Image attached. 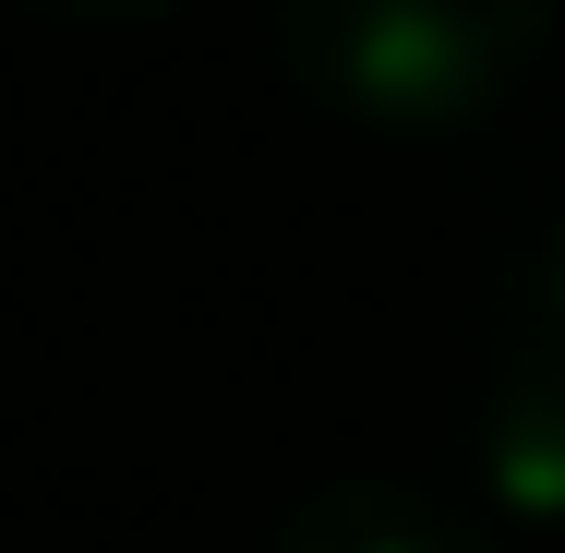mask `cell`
Listing matches in <instances>:
<instances>
[{
	"label": "cell",
	"instance_id": "1",
	"mask_svg": "<svg viewBox=\"0 0 565 553\" xmlns=\"http://www.w3.org/2000/svg\"><path fill=\"white\" fill-rule=\"evenodd\" d=\"M277 61L349 120L446 132L530 85L554 49V0H265Z\"/></svg>",
	"mask_w": 565,
	"mask_h": 553
},
{
	"label": "cell",
	"instance_id": "2",
	"mask_svg": "<svg viewBox=\"0 0 565 553\" xmlns=\"http://www.w3.org/2000/svg\"><path fill=\"white\" fill-rule=\"evenodd\" d=\"M277 553H505L481 530V506H457L434 481H397V469H361L326 481L277 518Z\"/></svg>",
	"mask_w": 565,
	"mask_h": 553
},
{
	"label": "cell",
	"instance_id": "3",
	"mask_svg": "<svg viewBox=\"0 0 565 553\" xmlns=\"http://www.w3.org/2000/svg\"><path fill=\"white\" fill-rule=\"evenodd\" d=\"M469 469L505 518H542L565 530V385L530 361H493L481 373V422H469Z\"/></svg>",
	"mask_w": 565,
	"mask_h": 553
},
{
	"label": "cell",
	"instance_id": "4",
	"mask_svg": "<svg viewBox=\"0 0 565 553\" xmlns=\"http://www.w3.org/2000/svg\"><path fill=\"white\" fill-rule=\"evenodd\" d=\"M493 361H530V373L565 385V217L505 265V337H493Z\"/></svg>",
	"mask_w": 565,
	"mask_h": 553
},
{
	"label": "cell",
	"instance_id": "5",
	"mask_svg": "<svg viewBox=\"0 0 565 553\" xmlns=\"http://www.w3.org/2000/svg\"><path fill=\"white\" fill-rule=\"evenodd\" d=\"M24 12H73V24H109V12H157V0H24Z\"/></svg>",
	"mask_w": 565,
	"mask_h": 553
}]
</instances>
